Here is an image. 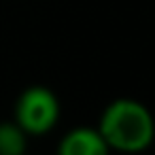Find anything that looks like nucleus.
I'll use <instances>...</instances> for the list:
<instances>
[{"label": "nucleus", "instance_id": "obj_4", "mask_svg": "<svg viewBox=\"0 0 155 155\" xmlns=\"http://www.w3.org/2000/svg\"><path fill=\"white\" fill-rule=\"evenodd\" d=\"M28 149V134L15 121L0 123V155H21Z\"/></svg>", "mask_w": 155, "mask_h": 155}, {"label": "nucleus", "instance_id": "obj_3", "mask_svg": "<svg viewBox=\"0 0 155 155\" xmlns=\"http://www.w3.org/2000/svg\"><path fill=\"white\" fill-rule=\"evenodd\" d=\"M108 151L98 127H74L66 132L58 144L60 155H104Z\"/></svg>", "mask_w": 155, "mask_h": 155}, {"label": "nucleus", "instance_id": "obj_2", "mask_svg": "<svg viewBox=\"0 0 155 155\" xmlns=\"http://www.w3.org/2000/svg\"><path fill=\"white\" fill-rule=\"evenodd\" d=\"M60 100L45 85L26 87L15 102V123L28 136H43L58 125Z\"/></svg>", "mask_w": 155, "mask_h": 155}, {"label": "nucleus", "instance_id": "obj_1", "mask_svg": "<svg viewBox=\"0 0 155 155\" xmlns=\"http://www.w3.org/2000/svg\"><path fill=\"white\" fill-rule=\"evenodd\" d=\"M98 130L108 151L140 153L155 140V117L140 100L117 98L104 106Z\"/></svg>", "mask_w": 155, "mask_h": 155}]
</instances>
